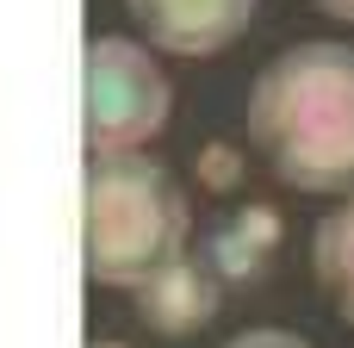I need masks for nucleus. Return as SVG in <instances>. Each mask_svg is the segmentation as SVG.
Returning a JSON list of instances; mask_svg holds the SVG:
<instances>
[{
  "instance_id": "obj_2",
  "label": "nucleus",
  "mask_w": 354,
  "mask_h": 348,
  "mask_svg": "<svg viewBox=\"0 0 354 348\" xmlns=\"http://www.w3.org/2000/svg\"><path fill=\"white\" fill-rule=\"evenodd\" d=\"M193 205L180 181L143 149H106L81 181V249L93 286H143L156 268L187 255Z\"/></svg>"
},
{
  "instance_id": "obj_5",
  "label": "nucleus",
  "mask_w": 354,
  "mask_h": 348,
  "mask_svg": "<svg viewBox=\"0 0 354 348\" xmlns=\"http://www.w3.org/2000/svg\"><path fill=\"white\" fill-rule=\"evenodd\" d=\"M131 299H137V318H143L156 336L180 342V336H199V330L218 318V305H224V280L212 274L205 255H174V262L156 268Z\"/></svg>"
},
{
  "instance_id": "obj_10",
  "label": "nucleus",
  "mask_w": 354,
  "mask_h": 348,
  "mask_svg": "<svg viewBox=\"0 0 354 348\" xmlns=\"http://www.w3.org/2000/svg\"><path fill=\"white\" fill-rule=\"evenodd\" d=\"M317 12H330V19H342V25H354V0H311Z\"/></svg>"
},
{
  "instance_id": "obj_6",
  "label": "nucleus",
  "mask_w": 354,
  "mask_h": 348,
  "mask_svg": "<svg viewBox=\"0 0 354 348\" xmlns=\"http://www.w3.org/2000/svg\"><path fill=\"white\" fill-rule=\"evenodd\" d=\"M280 243H286V218L274 205H243L236 218H224L205 237V262L224 286H255L268 274V262L280 255Z\"/></svg>"
},
{
  "instance_id": "obj_9",
  "label": "nucleus",
  "mask_w": 354,
  "mask_h": 348,
  "mask_svg": "<svg viewBox=\"0 0 354 348\" xmlns=\"http://www.w3.org/2000/svg\"><path fill=\"white\" fill-rule=\"evenodd\" d=\"M224 348H311V342L292 336V330H243V336H230Z\"/></svg>"
},
{
  "instance_id": "obj_7",
  "label": "nucleus",
  "mask_w": 354,
  "mask_h": 348,
  "mask_svg": "<svg viewBox=\"0 0 354 348\" xmlns=\"http://www.w3.org/2000/svg\"><path fill=\"white\" fill-rule=\"evenodd\" d=\"M311 274L317 293L342 311V324H354V193L311 230Z\"/></svg>"
},
{
  "instance_id": "obj_11",
  "label": "nucleus",
  "mask_w": 354,
  "mask_h": 348,
  "mask_svg": "<svg viewBox=\"0 0 354 348\" xmlns=\"http://www.w3.org/2000/svg\"><path fill=\"white\" fill-rule=\"evenodd\" d=\"M93 348H124V342H93Z\"/></svg>"
},
{
  "instance_id": "obj_8",
  "label": "nucleus",
  "mask_w": 354,
  "mask_h": 348,
  "mask_svg": "<svg viewBox=\"0 0 354 348\" xmlns=\"http://www.w3.org/2000/svg\"><path fill=\"white\" fill-rule=\"evenodd\" d=\"M199 181H205L212 193H230V187L243 181V156L224 149V143H205V149H199Z\"/></svg>"
},
{
  "instance_id": "obj_4",
  "label": "nucleus",
  "mask_w": 354,
  "mask_h": 348,
  "mask_svg": "<svg viewBox=\"0 0 354 348\" xmlns=\"http://www.w3.org/2000/svg\"><path fill=\"white\" fill-rule=\"evenodd\" d=\"M124 12L168 56H218L249 31L255 0H124Z\"/></svg>"
},
{
  "instance_id": "obj_1",
  "label": "nucleus",
  "mask_w": 354,
  "mask_h": 348,
  "mask_svg": "<svg viewBox=\"0 0 354 348\" xmlns=\"http://www.w3.org/2000/svg\"><path fill=\"white\" fill-rule=\"evenodd\" d=\"M249 143L292 193H354V44H292L249 87Z\"/></svg>"
},
{
  "instance_id": "obj_3",
  "label": "nucleus",
  "mask_w": 354,
  "mask_h": 348,
  "mask_svg": "<svg viewBox=\"0 0 354 348\" xmlns=\"http://www.w3.org/2000/svg\"><path fill=\"white\" fill-rule=\"evenodd\" d=\"M168 75L162 62L131 37H93L87 44V149H143L168 125Z\"/></svg>"
}]
</instances>
